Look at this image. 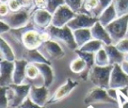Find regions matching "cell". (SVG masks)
Instances as JSON below:
<instances>
[{
	"mask_svg": "<svg viewBox=\"0 0 128 108\" xmlns=\"http://www.w3.org/2000/svg\"><path fill=\"white\" fill-rule=\"evenodd\" d=\"M45 30L48 31V33L50 34V36L53 40L63 42L71 50L78 49L77 43L74 38L73 30L68 25H65L63 27H56V26L50 25Z\"/></svg>",
	"mask_w": 128,
	"mask_h": 108,
	"instance_id": "obj_1",
	"label": "cell"
},
{
	"mask_svg": "<svg viewBox=\"0 0 128 108\" xmlns=\"http://www.w3.org/2000/svg\"><path fill=\"white\" fill-rule=\"evenodd\" d=\"M113 69V65L107 66H98L94 65L89 71L88 78L94 84V86L102 87L105 89H109L110 84V76L111 71Z\"/></svg>",
	"mask_w": 128,
	"mask_h": 108,
	"instance_id": "obj_2",
	"label": "cell"
},
{
	"mask_svg": "<svg viewBox=\"0 0 128 108\" xmlns=\"http://www.w3.org/2000/svg\"><path fill=\"white\" fill-rule=\"evenodd\" d=\"M106 30L111 36L113 44H116L121 39L125 38L128 32V14L117 17L114 21H112L110 24H108L106 27Z\"/></svg>",
	"mask_w": 128,
	"mask_h": 108,
	"instance_id": "obj_3",
	"label": "cell"
},
{
	"mask_svg": "<svg viewBox=\"0 0 128 108\" xmlns=\"http://www.w3.org/2000/svg\"><path fill=\"white\" fill-rule=\"evenodd\" d=\"M31 85L29 84H11L7 87V93L10 101V106L19 107L24 100L29 96Z\"/></svg>",
	"mask_w": 128,
	"mask_h": 108,
	"instance_id": "obj_4",
	"label": "cell"
},
{
	"mask_svg": "<svg viewBox=\"0 0 128 108\" xmlns=\"http://www.w3.org/2000/svg\"><path fill=\"white\" fill-rule=\"evenodd\" d=\"M118 101L112 98L108 94V89L95 86L89 90L84 98L85 104H98V103H105V104H116Z\"/></svg>",
	"mask_w": 128,
	"mask_h": 108,
	"instance_id": "obj_5",
	"label": "cell"
},
{
	"mask_svg": "<svg viewBox=\"0 0 128 108\" xmlns=\"http://www.w3.org/2000/svg\"><path fill=\"white\" fill-rule=\"evenodd\" d=\"M29 19L30 15L27 8H23L16 12H11L8 15L2 17V20H4L11 27V29H20L26 27Z\"/></svg>",
	"mask_w": 128,
	"mask_h": 108,
	"instance_id": "obj_6",
	"label": "cell"
},
{
	"mask_svg": "<svg viewBox=\"0 0 128 108\" xmlns=\"http://www.w3.org/2000/svg\"><path fill=\"white\" fill-rule=\"evenodd\" d=\"M38 50L49 61L61 59L65 55V52L62 49V47L59 45V43L57 41H55L53 39L43 42L40 45V47L38 48Z\"/></svg>",
	"mask_w": 128,
	"mask_h": 108,
	"instance_id": "obj_7",
	"label": "cell"
},
{
	"mask_svg": "<svg viewBox=\"0 0 128 108\" xmlns=\"http://www.w3.org/2000/svg\"><path fill=\"white\" fill-rule=\"evenodd\" d=\"M76 14L77 13L74 12L69 6H67L66 4H63L53 13L51 25L56 27H63L67 25L68 22L76 16Z\"/></svg>",
	"mask_w": 128,
	"mask_h": 108,
	"instance_id": "obj_8",
	"label": "cell"
},
{
	"mask_svg": "<svg viewBox=\"0 0 128 108\" xmlns=\"http://www.w3.org/2000/svg\"><path fill=\"white\" fill-rule=\"evenodd\" d=\"M128 85V74L123 70L121 64H114L110 76L109 88L120 90Z\"/></svg>",
	"mask_w": 128,
	"mask_h": 108,
	"instance_id": "obj_9",
	"label": "cell"
},
{
	"mask_svg": "<svg viewBox=\"0 0 128 108\" xmlns=\"http://www.w3.org/2000/svg\"><path fill=\"white\" fill-rule=\"evenodd\" d=\"M98 21L97 17H93L87 13L79 12L76 14V16L68 22V26L72 30L76 29H83V28H91L96 22Z\"/></svg>",
	"mask_w": 128,
	"mask_h": 108,
	"instance_id": "obj_10",
	"label": "cell"
},
{
	"mask_svg": "<svg viewBox=\"0 0 128 108\" xmlns=\"http://www.w3.org/2000/svg\"><path fill=\"white\" fill-rule=\"evenodd\" d=\"M21 42L26 49H38L43 43L40 32L36 29H26L21 37Z\"/></svg>",
	"mask_w": 128,
	"mask_h": 108,
	"instance_id": "obj_11",
	"label": "cell"
},
{
	"mask_svg": "<svg viewBox=\"0 0 128 108\" xmlns=\"http://www.w3.org/2000/svg\"><path fill=\"white\" fill-rule=\"evenodd\" d=\"M53 14H51L46 9H39L37 8L32 15V22L37 29L45 30L52 24Z\"/></svg>",
	"mask_w": 128,
	"mask_h": 108,
	"instance_id": "obj_12",
	"label": "cell"
},
{
	"mask_svg": "<svg viewBox=\"0 0 128 108\" xmlns=\"http://www.w3.org/2000/svg\"><path fill=\"white\" fill-rule=\"evenodd\" d=\"M14 61L1 60L0 62V85L10 86L13 83V72H14Z\"/></svg>",
	"mask_w": 128,
	"mask_h": 108,
	"instance_id": "obj_13",
	"label": "cell"
},
{
	"mask_svg": "<svg viewBox=\"0 0 128 108\" xmlns=\"http://www.w3.org/2000/svg\"><path fill=\"white\" fill-rule=\"evenodd\" d=\"M78 86V82L75 80H72L71 78H67L66 82L63 83L53 94V96L51 97L50 101H48L49 103H55L58 101H61L62 99H64L65 97H67L76 87Z\"/></svg>",
	"mask_w": 128,
	"mask_h": 108,
	"instance_id": "obj_14",
	"label": "cell"
},
{
	"mask_svg": "<svg viewBox=\"0 0 128 108\" xmlns=\"http://www.w3.org/2000/svg\"><path fill=\"white\" fill-rule=\"evenodd\" d=\"M49 97V88L42 85V86H36L31 85L30 92H29V98L36 104L40 106H45L48 102Z\"/></svg>",
	"mask_w": 128,
	"mask_h": 108,
	"instance_id": "obj_15",
	"label": "cell"
},
{
	"mask_svg": "<svg viewBox=\"0 0 128 108\" xmlns=\"http://www.w3.org/2000/svg\"><path fill=\"white\" fill-rule=\"evenodd\" d=\"M91 33H92L93 39H96V40H99V41L103 42L104 45L113 44L110 34L106 30V28L99 22V20L91 27Z\"/></svg>",
	"mask_w": 128,
	"mask_h": 108,
	"instance_id": "obj_16",
	"label": "cell"
},
{
	"mask_svg": "<svg viewBox=\"0 0 128 108\" xmlns=\"http://www.w3.org/2000/svg\"><path fill=\"white\" fill-rule=\"evenodd\" d=\"M14 72H13V83L23 84L26 78V67L28 62L25 59H16L14 61Z\"/></svg>",
	"mask_w": 128,
	"mask_h": 108,
	"instance_id": "obj_17",
	"label": "cell"
},
{
	"mask_svg": "<svg viewBox=\"0 0 128 108\" xmlns=\"http://www.w3.org/2000/svg\"><path fill=\"white\" fill-rule=\"evenodd\" d=\"M36 65L39 68L41 77L43 79V85L49 88L54 80V73L50 63H36Z\"/></svg>",
	"mask_w": 128,
	"mask_h": 108,
	"instance_id": "obj_18",
	"label": "cell"
},
{
	"mask_svg": "<svg viewBox=\"0 0 128 108\" xmlns=\"http://www.w3.org/2000/svg\"><path fill=\"white\" fill-rule=\"evenodd\" d=\"M104 48L108 54L109 57V61L111 65L114 64H121L124 61V57L125 54H123L122 52H120L117 47L115 46V44H109V45H104Z\"/></svg>",
	"mask_w": 128,
	"mask_h": 108,
	"instance_id": "obj_19",
	"label": "cell"
},
{
	"mask_svg": "<svg viewBox=\"0 0 128 108\" xmlns=\"http://www.w3.org/2000/svg\"><path fill=\"white\" fill-rule=\"evenodd\" d=\"M117 17H118V15H117V12H116L114 3L112 2V3L101 13V15L98 17V20H99V22H100L104 27H106L108 24H110L112 21H114Z\"/></svg>",
	"mask_w": 128,
	"mask_h": 108,
	"instance_id": "obj_20",
	"label": "cell"
},
{
	"mask_svg": "<svg viewBox=\"0 0 128 108\" xmlns=\"http://www.w3.org/2000/svg\"><path fill=\"white\" fill-rule=\"evenodd\" d=\"M22 56L28 63H50V61L47 60L38 49H26Z\"/></svg>",
	"mask_w": 128,
	"mask_h": 108,
	"instance_id": "obj_21",
	"label": "cell"
},
{
	"mask_svg": "<svg viewBox=\"0 0 128 108\" xmlns=\"http://www.w3.org/2000/svg\"><path fill=\"white\" fill-rule=\"evenodd\" d=\"M73 34H74V38H75L78 48H80L85 43H87L88 41L93 39L92 33H91V28L76 29V30H73Z\"/></svg>",
	"mask_w": 128,
	"mask_h": 108,
	"instance_id": "obj_22",
	"label": "cell"
},
{
	"mask_svg": "<svg viewBox=\"0 0 128 108\" xmlns=\"http://www.w3.org/2000/svg\"><path fill=\"white\" fill-rule=\"evenodd\" d=\"M0 51H1V58L2 60H8V61H15L16 56L12 49V47L9 45V43L1 37L0 39Z\"/></svg>",
	"mask_w": 128,
	"mask_h": 108,
	"instance_id": "obj_23",
	"label": "cell"
},
{
	"mask_svg": "<svg viewBox=\"0 0 128 108\" xmlns=\"http://www.w3.org/2000/svg\"><path fill=\"white\" fill-rule=\"evenodd\" d=\"M70 70L73 73H76V74H81L83 72H85L86 76H88V74H89L86 61L83 58L79 57V56L70 63Z\"/></svg>",
	"mask_w": 128,
	"mask_h": 108,
	"instance_id": "obj_24",
	"label": "cell"
},
{
	"mask_svg": "<svg viewBox=\"0 0 128 108\" xmlns=\"http://www.w3.org/2000/svg\"><path fill=\"white\" fill-rule=\"evenodd\" d=\"M104 47V43L96 40V39H91L90 41H88L87 43H85L83 46H81L80 48H78L81 51L84 52H89V53H96L98 50H100L101 48Z\"/></svg>",
	"mask_w": 128,
	"mask_h": 108,
	"instance_id": "obj_25",
	"label": "cell"
},
{
	"mask_svg": "<svg viewBox=\"0 0 128 108\" xmlns=\"http://www.w3.org/2000/svg\"><path fill=\"white\" fill-rule=\"evenodd\" d=\"M94 60H95V65H98V66H107V65H110V61H109V57H108V54L105 50V48H101L100 50H98L96 53H95V57H94Z\"/></svg>",
	"mask_w": 128,
	"mask_h": 108,
	"instance_id": "obj_26",
	"label": "cell"
},
{
	"mask_svg": "<svg viewBox=\"0 0 128 108\" xmlns=\"http://www.w3.org/2000/svg\"><path fill=\"white\" fill-rule=\"evenodd\" d=\"M75 52H76V54H77L79 57L83 58V59L86 61L87 67H88V71H90L91 68L95 65V60H94L95 54H94V53H89V52H84V51H81V50H79V49H76Z\"/></svg>",
	"mask_w": 128,
	"mask_h": 108,
	"instance_id": "obj_27",
	"label": "cell"
},
{
	"mask_svg": "<svg viewBox=\"0 0 128 108\" xmlns=\"http://www.w3.org/2000/svg\"><path fill=\"white\" fill-rule=\"evenodd\" d=\"M118 17L128 14V0H113Z\"/></svg>",
	"mask_w": 128,
	"mask_h": 108,
	"instance_id": "obj_28",
	"label": "cell"
},
{
	"mask_svg": "<svg viewBox=\"0 0 128 108\" xmlns=\"http://www.w3.org/2000/svg\"><path fill=\"white\" fill-rule=\"evenodd\" d=\"M39 76H41L39 68L35 63H28L26 67V77L30 80H36Z\"/></svg>",
	"mask_w": 128,
	"mask_h": 108,
	"instance_id": "obj_29",
	"label": "cell"
},
{
	"mask_svg": "<svg viewBox=\"0 0 128 108\" xmlns=\"http://www.w3.org/2000/svg\"><path fill=\"white\" fill-rule=\"evenodd\" d=\"M98 3H99V0H83V5L80 12L91 15L92 11L98 6Z\"/></svg>",
	"mask_w": 128,
	"mask_h": 108,
	"instance_id": "obj_30",
	"label": "cell"
},
{
	"mask_svg": "<svg viewBox=\"0 0 128 108\" xmlns=\"http://www.w3.org/2000/svg\"><path fill=\"white\" fill-rule=\"evenodd\" d=\"M113 2V0H99V3H98V6L92 11L91 13V16L93 17H99L101 15V13Z\"/></svg>",
	"mask_w": 128,
	"mask_h": 108,
	"instance_id": "obj_31",
	"label": "cell"
},
{
	"mask_svg": "<svg viewBox=\"0 0 128 108\" xmlns=\"http://www.w3.org/2000/svg\"><path fill=\"white\" fill-rule=\"evenodd\" d=\"M63 4H65V1L64 0H47L46 10H48L51 14H53Z\"/></svg>",
	"mask_w": 128,
	"mask_h": 108,
	"instance_id": "obj_32",
	"label": "cell"
},
{
	"mask_svg": "<svg viewBox=\"0 0 128 108\" xmlns=\"http://www.w3.org/2000/svg\"><path fill=\"white\" fill-rule=\"evenodd\" d=\"M64 1H65V4L69 6L74 12L76 13L80 12L83 5V0H64Z\"/></svg>",
	"mask_w": 128,
	"mask_h": 108,
	"instance_id": "obj_33",
	"label": "cell"
},
{
	"mask_svg": "<svg viewBox=\"0 0 128 108\" xmlns=\"http://www.w3.org/2000/svg\"><path fill=\"white\" fill-rule=\"evenodd\" d=\"M7 87L8 86H3L1 87V101H0V108H7L9 103V97L7 93Z\"/></svg>",
	"mask_w": 128,
	"mask_h": 108,
	"instance_id": "obj_34",
	"label": "cell"
},
{
	"mask_svg": "<svg viewBox=\"0 0 128 108\" xmlns=\"http://www.w3.org/2000/svg\"><path fill=\"white\" fill-rule=\"evenodd\" d=\"M115 46L117 47V49L122 52L123 54H127L128 53V38L125 37L123 39H121L119 42H117L115 44Z\"/></svg>",
	"mask_w": 128,
	"mask_h": 108,
	"instance_id": "obj_35",
	"label": "cell"
},
{
	"mask_svg": "<svg viewBox=\"0 0 128 108\" xmlns=\"http://www.w3.org/2000/svg\"><path fill=\"white\" fill-rule=\"evenodd\" d=\"M7 4L9 6V9L11 12H16V11H19L23 8V6L19 0H10Z\"/></svg>",
	"mask_w": 128,
	"mask_h": 108,
	"instance_id": "obj_36",
	"label": "cell"
},
{
	"mask_svg": "<svg viewBox=\"0 0 128 108\" xmlns=\"http://www.w3.org/2000/svg\"><path fill=\"white\" fill-rule=\"evenodd\" d=\"M20 107H21V108H45L44 106H40V105L34 103V102L29 98V96L24 100V102L20 105Z\"/></svg>",
	"mask_w": 128,
	"mask_h": 108,
	"instance_id": "obj_37",
	"label": "cell"
},
{
	"mask_svg": "<svg viewBox=\"0 0 128 108\" xmlns=\"http://www.w3.org/2000/svg\"><path fill=\"white\" fill-rule=\"evenodd\" d=\"M9 12H10V9H9L8 4L7 3H1V5H0V15L2 17H4V16L8 15Z\"/></svg>",
	"mask_w": 128,
	"mask_h": 108,
	"instance_id": "obj_38",
	"label": "cell"
},
{
	"mask_svg": "<svg viewBox=\"0 0 128 108\" xmlns=\"http://www.w3.org/2000/svg\"><path fill=\"white\" fill-rule=\"evenodd\" d=\"M10 29H11V27L4 20L1 19V21H0V33H1V35H3L5 32H8Z\"/></svg>",
	"mask_w": 128,
	"mask_h": 108,
	"instance_id": "obj_39",
	"label": "cell"
},
{
	"mask_svg": "<svg viewBox=\"0 0 128 108\" xmlns=\"http://www.w3.org/2000/svg\"><path fill=\"white\" fill-rule=\"evenodd\" d=\"M33 3H34V6L36 8L46 9V4H47L46 0H33Z\"/></svg>",
	"mask_w": 128,
	"mask_h": 108,
	"instance_id": "obj_40",
	"label": "cell"
},
{
	"mask_svg": "<svg viewBox=\"0 0 128 108\" xmlns=\"http://www.w3.org/2000/svg\"><path fill=\"white\" fill-rule=\"evenodd\" d=\"M19 1L22 4L23 8H27V9H30L32 7V5L34 4L33 3V0H19Z\"/></svg>",
	"mask_w": 128,
	"mask_h": 108,
	"instance_id": "obj_41",
	"label": "cell"
},
{
	"mask_svg": "<svg viewBox=\"0 0 128 108\" xmlns=\"http://www.w3.org/2000/svg\"><path fill=\"white\" fill-rule=\"evenodd\" d=\"M121 67H122V68H123V70L128 74V62L123 61V62L121 63Z\"/></svg>",
	"mask_w": 128,
	"mask_h": 108,
	"instance_id": "obj_42",
	"label": "cell"
},
{
	"mask_svg": "<svg viewBox=\"0 0 128 108\" xmlns=\"http://www.w3.org/2000/svg\"><path fill=\"white\" fill-rule=\"evenodd\" d=\"M124 61L128 62V53H127V54H125V57H124Z\"/></svg>",
	"mask_w": 128,
	"mask_h": 108,
	"instance_id": "obj_43",
	"label": "cell"
},
{
	"mask_svg": "<svg viewBox=\"0 0 128 108\" xmlns=\"http://www.w3.org/2000/svg\"><path fill=\"white\" fill-rule=\"evenodd\" d=\"M1 1V3H8L10 0H0Z\"/></svg>",
	"mask_w": 128,
	"mask_h": 108,
	"instance_id": "obj_44",
	"label": "cell"
},
{
	"mask_svg": "<svg viewBox=\"0 0 128 108\" xmlns=\"http://www.w3.org/2000/svg\"><path fill=\"white\" fill-rule=\"evenodd\" d=\"M126 37H127V38H128V32H127V35H126Z\"/></svg>",
	"mask_w": 128,
	"mask_h": 108,
	"instance_id": "obj_45",
	"label": "cell"
},
{
	"mask_svg": "<svg viewBox=\"0 0 128 108\" xmlns=\"http://www.w3.org/2000/svg\"><path fill=\"white\" fill-rule=\"evenodd\" d=\"M89 108H93V107H92V106H89Z\"/></svg>",
	"mask_w": 128,
	"mask_h": 108,
	"instance_id": "obj_46",
	"label": "cell"
},
{
	"mask_svg": "<svg viewBox=\"0 0 128 108\" xmlns=\"http://www.w3.org/2000/svg\"><path fill=\"white\" fill-rule=\"evenodd\" d=\"M16 108H21V107H20V106H19V107H16Z\"/></svg>",
	"mask_w": 128,
	"mask_h": 108,
	"instance_id": "obj_47",
	"label": "cell"
}]
</instances>
